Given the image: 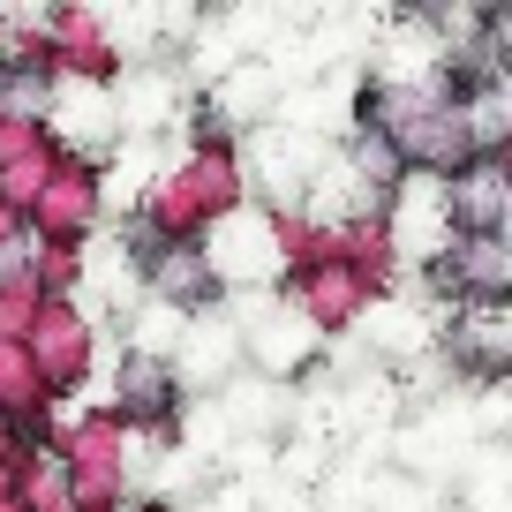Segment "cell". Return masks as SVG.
<instances>
[{"instance_id":"cell-1","label":"cell","mask_w":512,"mask_h":512,"mask_svg":"<svg viewBox=\"0 0 512 512\" xmlns=\"http://www.w3.org/2000/svg\"><path fill=\"white\" fill-rule=\"evenodd\" d=\"M445 272H452V279H467V287H475V302H497V287H505V241H497V234L460 241Z\"/></svg>"},{"instance_id":"cell-2","label":"cell","mask_w":512,"mask_h":512,"mask_svg":"<svg viewBox=\"0 0 512 512\" xmlns=\"http://www.w3.org/2000/svg\"><path fill=\"white\" fill-rule=\"evenodd\" d=\"M452 211H460L475 234H497V211H505V181H497V166H475V174L452 181Z\"/></svg>"}]
</instances>
